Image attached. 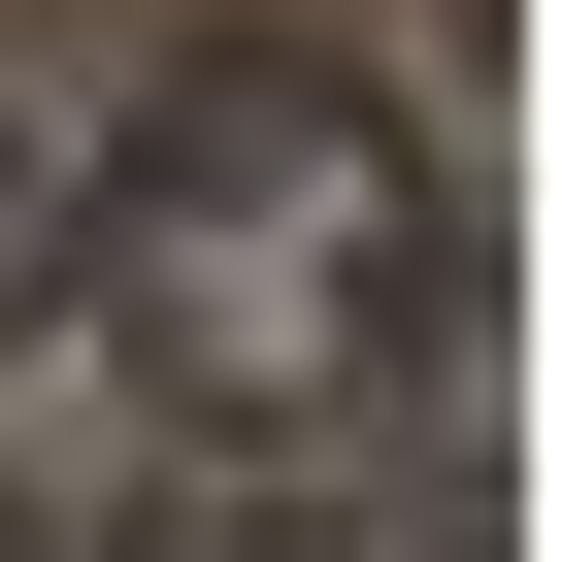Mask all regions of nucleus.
Returning a JSON list of instances; mask_svg holds the SVG:
<instances>
[{
	"mask_svg": "<svg viewBox=\"0 0 562 562\" xmlns=\"http://www.w3.org/2000/svg\"><path fill=\"white\" fill-rule=\"evenodd\" d=\"M0 562H67V496H0Z\"/></svg>",
	"mask_w": 562,
	"mask_h": 562,
	"instance_id": "obj_3",
	"label": "nucleus"
},
{
	"mask_svg": "<svg viewBox=\"0 0 562 562\" xmlns=\"http://www.w3.org/2000/svg\"><path fill=\"white\" fill-rule=\"evenodd\" d=\"M67 199H100V166H67L34 100H0V331H34V299H67Z\"/></svg>",
	"mask_w": 562,
	"mask_h": 562,
	"instance_id": "obj_2",
	"label": "nucleus"
},
{
	"mask_svg": "<svg viewBox=\"0 0 562 562\" xmlns=\"http://www.w3.org/2000/svg\"><path fill=\"white\" fill-rule=\"evenodd\" d=\"M67 299H133L166 430H364L463 265H430L397 100H331V67H166V133L67 199Z\"/></svg>",
	"mask_w": 562,
	"mask_h": 562,
	"instance_id": "obj_1",
	"label": "nucleus"
}]
</instances>
